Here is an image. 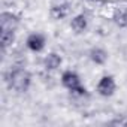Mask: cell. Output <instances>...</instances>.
<instances>
[{
    "label": "cell",
    "instance_id": "9",
    "mask_svg": "<svg viewBox=\"0 0 127 127\" xmlns=\"http://www.w3.org/2000/svg\"><path fill=\"white\" fill-rule=\"evenodd\" d=\"M87 27H88V18L84 14H78L70 20V29L76 34H82L87 30Z\"/></svg>",
    "mask_w": 127,
    "mask_h": 127
},
{
    "label": "cell",
    "instance_id": "12",
    "mask_svg": "<svg viewBox=\"0 0 127 127\" xmlns=\"http://www.w3.org/2000/svg\"><path fill=\"white\" fill-rule=\"evenodd\" d=\"M109 124H112V126H127V118L124 115H121V117H117L112 121H109Z\"/></svg>",
    "mask_w": 127,
    "mask_h": 127
},
{
    "label": "cell",
    "instance_id": "14",
    "mask_svg": "<svg viewBox=\"0 0 127 127\" xmlns=\"http://www.w3.org/2000/svg\"><path fill=\"white\" fill-rule=\"evenodd\" d=\"M126 29H127V26H126Z\"/></svg>",
    "mask_w": 127,
    "mask_h": 127
},
{
    "label": "cell",
    "instance_id": "7",
    "mask_svg": "<svg viewBox=\"0 0 127 127\" xmlns=\"http://www.w3.org/2000/svg\"><path fill=\"white\" fill-rule=\"evenodd\" d=\"M88 57H90V60L94 63V64L103 66V64H106V61H108V58H109V54H108V51H106L105 48L93 46V48L90 49V52H88Z\"/></svg>",
    "mask_w": 127,
    "mask_h": 127
},
{
    "label": "cell",
    "instance_id": "4",
    "mask_svg": "<svg viewBox=\"0 0 127 127\" xmlns=\"http://www.w3.org/2000/svg\"><path fill=\"white\" fill-rule=\"evenodd\" d=\"M70 3L67 2H57V3H52L51 8H49V17L55 21H60V20H64L70 15Z\"/></svg>",
    "mask_w": 127,
    "mask_h": 127
},
{
    "label": "cell",
    "instance_id": "5",
    "mask_svg": "<svg viewBox=\"0 0 127 127\" xmlns=\"http://www.w3.org/2000/svg\"><path fill=\"white\" fill-rule=\"evenodd\" d=\"M20 26V17L11 11H3L0 14V30H12L17 32Z\"/></svg>",
    "mask_w": 127,
    "mask_h": 127
},
{
    "label": "cell",
    "instance_id": "10",
    "mask_svg": "<svg viewBox=\"0 0 127 127\" xmlns=\"http://www.w3.org/2000/svg\"><path fill=\"white\" fill-rule=\"evenodd\" d=\"M112 21L121 27V29H126L127 26V8L126 9H121V8H117L112 14Z\"/></svg>",
    "mask_w": 127,
    "mask_h": 127
},
{
    "label": "cell",
    "instance_id": "6",
    "mask_svg": "<svg viewBox=\"0 0 127 127\" xmlns=\"http://www.w3.org/2000/svg\"><path fill=\"white\" fill-rule=\"evenodd\" d=\"M45 45H46V36H45L43 33H39V32L30 33V34L27 36V39H26V46H27L30 51H33V52H40V51H43Z\"/></svg>",
    "mask_w": 127,
    "mask_h": 127
},
{
    "label": "cell",
    "instance_id": "8",
    "mask_svg": "<svg viewBox=\"0 0 127 127\" xmlns=\"http://www.w3.org/2000/svg\"><path fill=\"white\" fill-rule=\"evenodd\" d=\"M61 63H63V58H61V55L58 54V52H48L46 55H45V58H43V67L46 69V70H49V72H52V70H57L60 66H61Z\"/></svg>",
    "mask_w": 127,
    "mask_h": 127
},
{
    "label": "cell",
    "instance_id": "3",
    "mask_svg": "<svg viewBox=\"0 0 127 127\" xmlns=\"http://www.w3.org/2000/svg\"><path fill=\"white\" fill-rule=\"evenodd\" d=\"M96 91H97V94L102 96V97H111V96H114L115 91H117L115 78H114L112 75H103V76L99 79L97 85H96Z\"/></svg>",
    "mask_w": 127,
    "mask_h": 127
},
{
    "label": "cell",
    "instance_id": "11",
    "mask_svg": "<svg viewBox=\"0 0 127 127\" xmlns=\"http://www.w3.org/2000/svg\"><path fill=\"white\" fill-rule=\"evenodd\" d=\"M14 42H15V32H12V30H2V33H0V43H2V49L6 51L9 46H12Z\"/></svg>",
    "mask_w": 127,
    "mask_h": 127
},
{
    "label": "cell",
    "instance_id": "2",
    "mask_svg": "<svg viewBox=\"0 0 127 127\" xmlns=\"http://www.w3.org/2000/svg\"><path fill=\"white\" fill-rule=\"evenodd\" d=\"M60 81H61V85L64 87L67 91H70L72 94H76V96H88L87 88L82 85L81 78H79V75L75 70H64V72L61 73Z\"/></svg>",
    "mask_w": 127,
    "mask_h": 127
},
{
    "label": "cell",
    "instance_id": "13",
    "mask_svg": "<svg viewBox=\"0 0 127 127\" xmlns=\"http://www.w3.org/2000/svg\"><path fill=\"white\" fill-rule=\"evenodd\" d=\"M87 2H90V3H100V2H103V0H87Z\"/></svg>",
    "mask_w": 127,
    "mask_h": 127
},
{
    "label": "cell",
    "instance_id": "1",
    "mask_svg": "<svg viewBox=\"0 0 127 127\" xmlns=\"http://www.w3.org/2000/svg\"><path fill=\"white\" fill-rule=\"evenodd\" d=\"M5 82L9 90H14L17 93H26L29 91L32 85V73L24 67H14L3 73Z\"/></svg>",
    "mask_w": 127,
    "mask_h": 127
}]
</instances>
